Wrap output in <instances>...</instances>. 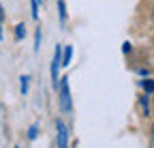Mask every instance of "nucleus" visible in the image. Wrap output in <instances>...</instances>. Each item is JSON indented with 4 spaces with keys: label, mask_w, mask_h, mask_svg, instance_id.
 <instances>
[{
    "label": "nucleus",
    "mask_w": 154,
    "mask_h": 148,
    "mask_svg": "<svg viewBox=\"0 0 154 148\" xmlns=\"http://www.w3.org/2000/svg\"><path fill=\"white\" fill-rule=\"evenodd\" d=\"M58 90H60V109L64 114H69L73 109V101H71V86H69V77H60L58 82Z\"/></svg>",
    "instance_id": "1"
},
{
    "label": "nucleus",
    "mask_w": 154,
    "mask_h": 148,
    "mask_svg": "<svg viewBox=\"0 0 154 148\" xmlns=\"http://www.w3.org/2000/svg\"><path fill=\"white\" fill-rule=\"evenodd\" d=\"M60 67H62V45L56 47V54L51 58V67H49V73H51V86L58 88V82H60Z\"/></svg>",
    "instance_id": "2"
},
{
    "label": "nucleus",
    "mask_w": 154,
    "mask_h": 148,
    "mask_svg": "<svg viewBox=\"0 0 154 148\" xmlns=\"http://www.w3.org/2000/svg\"><path fill=\"white\" fill-rule=\"evenodd\" d=\"M56 146L58 148H69V127L62 118H58L56 122Z\"/></svg>",
    "instance_id": "3"
},
{
    "label": "nucleus",
    "mask_w": 154,
    "mask_h": 148,
    "mask_svg": "<svg viewBox=\"0 0 154 148\" xmlns=\"http://www.w3.org/2000/svg\"><path fill=\"white\" fill-rule=\"evenodd\" d=\"M73 58V47L71 45H62V67H69Z\"/></svg>",
    "instance_id": "4"
},
{
    "label": "nucleus",
    "mask_w": 154,
    "mask_h": 148,
    "mask_svg": "<svg viewBox=\"0 0 154 148\" xmlns=\"http://www.w3.org/2000/svg\"><path fill=\"white\" fill-rule=\"evenodd\" d=\"M38 9H41V0H30V15H32V20H38Z\"/></svg>",
    "instance_id": "5"
},
{
    "label": "nucleus",
    "mask_w": 154,
    "mask_h": 148,
    "mask_svg": "<svg viewBox=\"0 0 154 148\" xmlns=\"http://www.w3.org/2000/svg\"><path fill=\"white\" fill-rule=\"evenodd\" d=\"M58 15H60V22L64 24L66 22V5H64V0H58Z\"/></svg>",
    "instance_id": "6"
},
{
    "label": "nucleus",
    "mask_w": 154,
    "mask_h": 148,
    "mask_svg": "<svg viewBox=\"0 0 154 148\" xmlns=\"http://www.w3.org/2000/svg\"><path fill=\"white\" fill-rule=\"evenodd\" d=\"M24 36H26V26H24V24H17V26H15V39L22 41Z\"/></svg>",
    "instance_id": "7"
},
{
    "label": "nucleus",
    "mask_w": 154,
    "mask_h": 148,
    "mask_svg": "<svg viewBox=\"0 0 154 148\" xmlns=\"http://www.w3.org/2000/svg\"><path fill=\"white\" fill-rule=\"evenodd\" d=\"M19 84H22V95H28V86H30V77H28V75H22V77H19Z\"/></svg>",
    "instance_id": "8"
},
{
    "label": "nucleus",
    "mask_w": 154,
    "mask_h": 148,
    "mask_svg": "<svg viewBox=\"0 0 154 148\" xmlns=\"http://www.w3.org/2000/svg\"><path fill=\"white\" fill-rule=\"evenodd\" d=\"M38 47H41V28H36L34 32V52H38Z\"/></svg>",
    "instance_id": "9"
},
{
    "label": "nucleus",
    "mask_w": 154,
    "mask_h": 148,
    "mask_svg": "<svg viewBox=\"0 0 154 148\" xmlns=\"http://www.w3.org/2000/svg\"><path fill=\"white\" fill-rule=\"evenodd\" d=\"M141 86H143V90H146V92H154V82H152V80H143V82H141Z\"/></svg>",
    "instance_id": "10"
},
{
    "label": "nucleus",
    "mask_w": 154,
    "mask_h": 148,
    "mask_svg": "<svg viewBox=\"0 0 154 148\" xmlns=\"http://www.w3.org/2000/svg\"><path fill=\"white\" fill-rule=\"evenodd\" d=\"M38 135V124H32L30 129H28V140H34Z\"/></svg>",
    "instance_id": "11"
},
{
    "label": "nucleus",
    "mask_w": 154,
    "mask_h": 148,
    "mask_svg": "<svg viewBox=\"0 0 154 148\" xmlns=\"http://www.w3.org/2000/svg\"><path fill=\"white\" fill-rule=\"evenodd\" d=\"M2 5H0V41H2Z\"/></svg>",
    "instance_id": "12"
},
{
    "label": "nucleus",
    "mask_w": 154,
    "mask_h": 148,
    "mask_svg": "<svg viewBox=\"0 0 154 148\" xmlns=\"http://www.w3.org/2000/svg\"><path fill=\"white\" fill-rule=\"evenodd\" d=\"M152 135H154V122H152Z\"/></svg>",
    "instance_id": "13"
},
{
    "label": "nucleus",
    "mask_w": 154,
    "mask_h": 148,
    "mask_svg": "<svg viewBox=\"0 0 154 148\" xmlns=\"http://www.w3.org/2000/svg\"><path fill=\"white\" fill-rule=\"evenodd\" d=\"M152 17H154V7H152Z\"/></svg>",
    "instance_id": "14"
}]
</instances>
